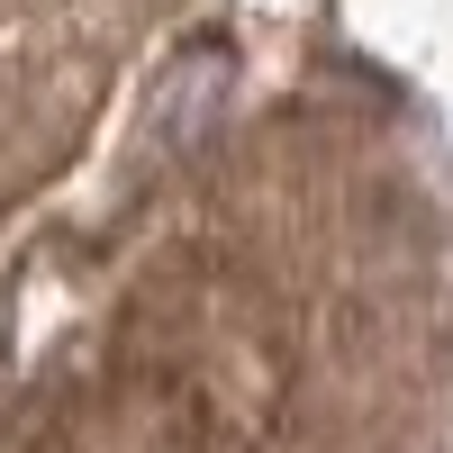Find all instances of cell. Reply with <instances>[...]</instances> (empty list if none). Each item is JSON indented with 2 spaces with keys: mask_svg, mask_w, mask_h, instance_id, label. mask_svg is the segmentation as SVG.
Wrapping results in <instances>:
<instances>
[]
</instances>
